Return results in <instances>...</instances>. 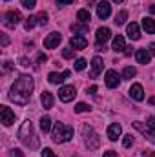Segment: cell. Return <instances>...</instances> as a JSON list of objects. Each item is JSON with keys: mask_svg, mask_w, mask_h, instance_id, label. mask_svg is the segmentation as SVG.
I'll use <instances>...</instances> for the list:
<instances>
[{"mask_svg": "<svg viewBox=\"0 0 155 157\" xmlns=\"http://www.w3.org/2000/svg\"><path fill=\"white\" fill-rule=\"evenodd\" d=\"M33 77L31 75H20V77L15 80V84L11 86V91H9V99L15 102V104H28L29 99H31V91H33Z\"/></svg>", "mask_w": 155, "mask_h": 157, "instance_id": "6da1fadb", "label": "cell"}, {"mask_svg": "<svg viewBox=\"0 0 155 157\" xmlns=\"http://www.w3.org/2000/svg\"><path fill=\"white\" fill-rule=\"evenodd\" d=\"M18 141L29 150H37L39 148V137H37V133L33 130V122L31 121H24L22 122V126L18 130Z\"/></svg>", "mask_w": 155, "mask_h": 157, "instance_id": "7a4b0ae2", "label": "cell"}, {"mask_svg": "<svg viewBox=\"0 0 155 157\" xmlns=\"http://www.w3.org/2000/svg\"><path fill=\"white\" fill-rule=\"evenodd\" d=\"M51 139L55 143H59V144L68 143V141L73 139V128L68 126V124H64V122H55V126L51 130Z\"/></svg>", "mask_w": 155, "mask_h": 157, "instance_id": "3957f363", "label": "cell"}, {"mask_svg": "<svg viewBox=\"0 0 155 157\" xmlns=\"http://www.w3.org/2000/svg\"><path fill=\"white\" fill-rule=\"evenodd\" d=\"M82 133H84V137H86V146H88L89 150H97V148L100 146V139H99V135L95 133V130H93L91 126H84V128H82Z\"/></svg>", "mask_w": 155, "mask_h": 157, "instance_id": "277c9868", "label": "cell"}, {"mask_svg": "<svg viewBox=\"0 0 155 157\" xmlns=\"http://www.w3.org/2000/svg\"><path fill=\"white\" fill-rule=\"evenodd\" d=\"M75 95H77L75 86H62V88L59 90V99H60L62 102H70V101H73Z\"/></svg>", "mask_w": 155, "mask_h": 157, "instance_id": "5b68a950", "label": "cell"}, {"mask_svg": "<svg viewBox=\"0 0 155 157\" xmlns=\"http://www.w3.org/2000/svg\"><path fill=\"white\" fill-rule=\"evenodd\" d=\"M20 20H22V15H20L18 11H7V13L4 15V24H6L7 28H15Z\"/></svg>", "mask_w": 155, "mask_h": 157, "instance_id": "8992f818", "label": "cell"}, {"mask_svg": "<svg viewBox=\"0 0 155 157\" xmlns=\"http://www.w3.org/2000/svg\"><path fill=\"white\" fill-rule=\"evenodd\" d=\"M60 40H62V35L57 33V31H53V33H49V35L44 39V48H46V49H53V48H57V46L60 44Z\"/></svg>", "mask_w": 155, "mask_h": 157, "instance_id": "52a82bcc", "label": "cell"}, {"mask_svg": "<svg viewBox=\"0 0 155 157\" xmlns=\"http://www.w3.org/2000/svg\"><path fill=\"white\" fill-rule=\"evenodd\" d=\"M0 119H2L4 126H9L15 122V112H11V108H7V106H0Z\"/></svg>", "mask_w": 155, "mask_h": 157, "instance_id": "ba28073f", "label": "cell"}, {"mask_svg": "<svg viewBox=\"0 0 155 157\" xmlns=\"http://www.w3.org/2000/svg\"><path fill=\"white\" fill-rule=\"evenodd\" d=\"M102 70H104V62H102V59H100V57H93V60H91V71H89V77L97 78L100 73H102Z\"/></svg>", "mask_w": 155, "mask_h": 157, "instance_id": "9c48e42d", "label": "cell"}, {"mask_svg": "<svg viewBox=\"0 0 155 157\" xmlns=\"http://www.w3.org/2000/svg\"><path fill=\"white\" fill-rule=\"evenodd\" d=\"M97 15H99V18L106 20V18L112 15V6H110V2H106V0L99 2V4H97Z\"/></svg>", "mask_w": 155, "mask_h": 157, "instance_id": "30bf717a", "label": "cell"}, {"mask_svg": "<svg viewBox=\"0 0 155 157\" xmlns=\"http://www.w3.org/2000/svg\"><path fill=\"white\" fill-rule=\"evenodd\" d=\"M120 84V77L115 70H108L106 71V86L108 88H117Z\"/></svg>", "mask_w": 155, "mask_h": 157, "instance_id": "8fae6325", "label": "cell"}, {"mask_svg": "<svg viewBox=\"0 0 155 157\" xmlns=\"http://www.w3.org/2000/svg\"><path fill=\"white\" fill-rule=\"evenodd\" d=\"M120 133H122V126L119 122H113V124L108 126V139L110 141H117L120 137Z\"/></svg>", "mask_w": 155, "mask_h": 157, "instance_id": "7c38bea8", "label": "cell"}, {"mask_svg": "<svg viewBox=\"0 0 155 157\" xmlns=\"http://www.w3.org/2000/svg\"><path fill=\"white\" fill-rule=\"evenodd\" d=\"M128 95H130L133 101H142V99H144V90H142L141 84H133V86L130 88Z\"/></svg>", "mask_w": 155, "mask_h": 157, "instance_id": "4fadbf2b", "label": "cell"}, {"mask_svg": "<svg viewBox=\"0 0 155 157\" xmlns=\"http://www.w3.org/2000/svg\"><path fill=\"white\" fill-rule=\"evenodd\" d=\"M70 75H71V73H70L68 70H66V71H62V73H49V75H47V80H49L51 84H62L66 78L70 77Z\"/></svg>", "mask_w": 155, "mask_h": 157, "instance_id": "5bb4252c", "label": "cell"}, {"mask_svg": "<svg viewBox=\"0 0 155 157\" xmlns=\"http://www.w3.org/2000/svg\"><path fill=\"white\" fill-rule=\"evenodd\" d=\"M110 37H112L110 28H99V29H97V37H95V39H97V46H100V44L104 46V42L110 39Z\"/></svg>", "mask_w": 155, "mask_h": 157, "instance_id": "9a60e30c", "label": "cell"}, {"mask_svg": "<svg viewBox=\"0 0 155 157\" xmlns=\"http://www.w3.org/2000/svg\"><path fill=\"white\" fill-rule=\"evenodd\" d=\"M70 44H71L73 49H84V48L88 46V40L84 39L82 35H73L71 40H70Z\"/></svg>", "mask_w": 155, "mask_h": 157, "instance_id": "2e32d148", "label": "cell"}, {"mask_svg": "<svg viewBox=\"0 0 155 157\" xmlns=\"http://www.w3.org/2000/svg\"><path fill=\"white\" fill-rule=\"evenodd\" d=\"M126 33H128V37H130L131 40H139V39H141V29H139V24H135V22L128 24Z\"/></svg>", "mask_w": 155, "mask_h": 157, "instance_id": "e0dca14e", "label": "cell"}, {"mask_svg": "<svg viewBox=\"0 0 155 157\" xmlns=\"http://www.w3.org/2000/svg\"><path fill=\"white\" fill-rule=\"evenodd\" d=\"M135 57H137V62H139V64H148L150 59H152V53L144 48V49H137Z\"/></svg>", "mask_w": 155, "mask_h": 157, "instance_id": "ac0fdd59", "label": "cell"}, {"mask_svg": "<svg viewBox=\"0 0 155 157\" xmlns=\"http://www.w3.org/2000/svg\"><path fill=\"white\" fill-rule=\"evenodd\" d=\"M40 102H42V106H44L46 110H49V108L53 106V95H51V91H42Z\"/></svg>", "mask_w": 155, "mask_h": 157, "instance_id": "d6986e66", "label": "cell"}, {"mask_svg": "<svg viewBox=\"0 0 155 157\" xmlns=\"http://www.w3.org/2000/svg\"><path fill=\"white\" fill-rule=\"evenodd\" d=\"M142 29L146 31V33H155V20L153 18H150V17H146V18H142Z\"/></svg>", "mask_w": 155, "mask_h": 157, "instance_id": "ffe728a7", "label": "cell"}, {"mask_svg": "<svg viewBox=\"0 0 155 157\" xmlns=\"http://www.w3.org/2000/svg\"><path fill=\"white\" fill-rule=\"evenodd\" d=\"M113 49L115 51H124L126 49V44H124V37L122 35H117L113 39Z\"/></svg>", "mask_w": 155, "mask_h": 157, "instance_id": "44dd1931", "label": "cell"}, {"mask_svg": "<svg viewBox=\"0 0 155 157\" xmlns=\"http://www.w3.org/2000/svg\"><path fill=\"white\" fill-rule=\"evenodd\" d=\"M40 130H42L44 133H47V132L51 130V117L44 115V117L40 119Z\"/></svg>", "mask_w": 155, "mask_h": 157, "instance_id": "7402d4cb", "label": "cell"}, {"mask_svg": "<svg viewBox=\"0 0 155 157\" xmlns=\"http://www.w3.org/2000/svg\"><path fill=\"white\" fill-rule=\"evenodd\" d=\"M70 29H71L73 33H86V31H88V24H84V22H77V24H71Z\"/></svg>", "mask_w": 155, "mask_h": 157, "instance_id": "603a6c76", "label": "cell"}, {"mask_svg": "<svg viewBox=\"0 0 155 157\" xmlns=\"http://www.w3.org/2000/svg\"><path fill=\"white\" fill-rule=\"evenodd\" d=\"M135 75H137V70L133 66H126L124 71H122V78H126V80H131Z\"/></svg>", "mask_w": 155, "mask_h": 157, "instance_id": "cb8c5ba5", "label": "cell"}, {"mask_svg": "<svg viewBox=\"0 0 155 157\" xmlns=\"http://www.w3.org/2000/svg\"><path fill=\"white\" fill-rule=\"evenodd\" d=\"M133 128H137V130H139V132H142L144 135H148V133L152 132V128L148 126V122L144 124V122H141V121H137V122H133Z\"/></svg>", "mask_w": 155, "mask_h": 157, "instance_id": "d4e9b609", "label": "cell"}, {"mask_svg": "<svg viewBox=\"0 0 155 157\" xmlns=\"http://www.w3.org/2000/svg\"><path fill=\"white\" fill-rule=\"evenodd\" d=\"M77 18H78V22L88 24V22H89V18H91V15H89V11H88V9H80V11L77 13Z\"/></svg>", "mask_w": 155, "mask_h": 157, "instance_id": "484cf974", "label": "cell"}, {"mask_svg": "<svg viewBox=\"0 0 155 157\" xmlns=\"http://www.w3.org/2000/svg\"><path fill=\"white\" fill-rule=\"evenodd\" d=\"M35 24H39L37 17H28V18H26V22H24V28H26V31L33 29V28H35Z\"/></svg>", "mask_w": 155, "mask_h": 157, "instance_id": "4316f807", "label": "cell"}, {"mask_svg": "<svg viewBox=\"0 0 155 157\" xmlns=\"http://www.w3.org/2000/svg\"><path fill=\"white\" fill-rule=\"evenodd\" d=\"M126 18H128V13H126V11H120V13L115 17V24L117 26H122V24L126 22Z\"/></svg>", "mask_w": 155, "mask_h": 157, "instance_id": "83f0119b", "label": "cell"}, {"mask_svg": "<svg viewBox=\"0 0 155 157\" xmlns=\"http://www.w3.org/2000/svg\"><path fill=\"white\" fill-rule=\"evenodd\" d=\"M37 20H39L40 26H46L47 24V13L46 11H40L39 15H37Z\"/></svg>", "mask_w": 155, "mask_h": 157, "instance_id": "f1b7e54d", "label": "cell"}, {"mask_svg": "<svg viewBox=\"0 0 155 157\" xmlns=\"http://www.w3.org/2000/svg\"><path fill=\"white\" fill-rule=\"evenodd\" d=\"M75 112H77V113H84V112H89V106H88V104H84V102H78L77 106H75Z\"/></svg>", "mask_w": 155, "mask_h": 157, "instance_id": "f546056e", "label": "cell"}, {"mask_svg": "<svg viewBox=\"0 0 155 157\" xmlns=\"http://www.w3.org/2000/svg\"><path fill=\"white\" fill-rule=\"evenodd\" d=\"M22 2V6L26 7V9H33L35 6H37V0H20Z\"/></svg>", "mask_w": 155, "mask_h": 157, "instance_id": "4dcf8cb0", "label": "cell"}, {"mask_svg": "<svg viewBox=\"0 0 155 157\" xmlns=\"http://www.w3.org/2000/svg\"><path fill=\"white\" fill-rule=\"evenodd\" d=\"M84 68H86V60H84V59H77V60H75V70H77V71H82Z\"/></svg>", "mask_w": 155, "mask_h": 157, "instance_id": "1f68e13d", "label": "cell"}, {"mask_svg": "<svg viewBox=\"0 0 155 157\" xmlns=\"http://www.w3.org/2000/svg\"><path fill=\"white\" fill-rule=\"evenodd\" d=\"M122 144H124L126 148H130V146L133 144V137H131V135H124V139H122Z\"/></svg>", "mask_w": 155, "mask_h": 157, "instance_id": "d6a6232c", "label": "cell"}, {"mask_svg": "<svg viewBox=\"0 0 155 157\" xmlns=\"http://www.w3.org/2000/svg\"><path fill=\"white\" fill-rule=\"evenodd\" d=\"M40 157H57V155L51 152V148H44V150H42V154H40Z\"/></svg>", "mask_w": 155, "mask_h": 157, "instance_id": "836d02e7", "label": "cell"}, {"mask_svg": "<svg viewBox=\"0 0 155 157\" xmlns=\"http://www.w3.org/2000/svg\"><path fill=\"white\" fill-rule=\"evenodd\" d=\"M62 57H64V59H71V57H73V51H71L70 48H64V49H62Z\"/></svg>", "mask_w": 155, "mask_h": 157, "instance_id": "e575fe53", "label": "cell"}, {"mask_svg": "<svg viewBox=\"0 0 155 157\" xmlns=\"http://www.w3.org/2000/svg\"><path fill=\"white\" fill-rule=\"evenodd\" d=\"M46 60H47V55H46V53H39L37 62H39V64H42V62H46Z\"/></svg>", "mask_w": 155, "mask_h": 157, "instance_id": "d590c367", "label": "cell"}, {"mask_svg": "<svg viewBox=\"0 0 155 157\" xmlns=\"http://www.w3.org/2000/svg\"><path fill=\"white\" fill-rule=\"evenodd\" d=\"M0 42H2V46H7V44H9V39H7V35H4V33H2V37H0Z\"/></svg>", "mask_w": 155, "mask_h": 157, "instance_id": "8d00e7d4", "label": "cell"}, {"mask_svg": "<svg viewBox=\"0 0 155 157\" xmlns=\"http://www.w3.org/2000/svg\"><path fill=\"white\" fill-rule=\"evenodd\" d=\"M75 0H57V4H60V6H68V4H73Z\"/></svg>", "mask_w": 155, "mask_h": 157, "instance_id": "74e56055", "label": "cell"}, {"mask_svg": "<svg viewBox=\"0 0 155 157\" xmlns=\"http://www.w3.org/2000/svg\"><path fill=\"white\" fill-rule=\"evenodd\" d=\"M148 126H150L152 130H155V117H150V119H148Z\"/></svg>", "mask_w": 155, "mask_h": 157, "instance_id": "f35d334b", "label": "cell"}, {"mask_svg": "<svg viewBox=\"0 0 155 157\" xmlns=\"http://www.w3.org/2000/svg\"><path fill=\"white\" fill-rule=\"evenodd\" d=\"M102 157H119V155H117V152H113V150H110V152H106V154H104Z\"/></svg>", "mask_w": 155, "mask_h": 157, "instance_id": "ab89813d", "label": "cell"}, {"mask_svg": "<svg viewBox=\"0 0 155 157\" xmlns=\"http://www.w3.org/2000/svg\"><path fill=\"white\" fill-rule=\"evenodd\" d=\"M20 64H22V66H26V68H28V66H29V60H28V59H26V57H20Z\"/></svg>", "mask_w": 155, "mask_h": 157, "instance_id": "60d3db41", "label": "cell"}, {"mask_svg": "<svg viewBox=\"0 0 155 157\" xmlns=\"http://www.w3.org/2000/svg\"><path fill=\"white\" fill-rule=\"evenodd\" d=\"M11 68H13V66H11V62H9V60H6V62H4V71H9Z\"/></svg>", "mask_w": 155, "mask_h": 157, "instance_id": "b9f144b4", "label": "cell"}, {"mask_svg": "<svg viewBox=\"0 0 155 157\" xmlns=\"http://www.w3.org/2000/svg\"><path fill=\"white\" fill-rule=\"evenodd\" d=\"M11 157H24V155H22L20 150H13V152H11Z\"/></svg>", "mask_w": 155, "mask_h": 157, "instance_id": "7bdbcfd3", "label": "cell"}, {"mask_svg": "<svg viewBox=\"0 0 155 157\" xmlns=\"http://www.w3.org/2000/svg\"><path fill=\"white\" fill-rule=\"evenodd\" d=\"M146 137H148V139H150L152 143H155V130H152V132H150V133H148Z\"/></svg>", "mask_w": 155, "mask_h": 157, "instance_id": "ee69618b", "label": "cell"}, {"mask_svg": "<svg viewBox=\"0 0 155 157\" xmlns=\"http://www.w3.org/2000/svg\"><path fill=\"white\" fill-rule=\"evenodd\" d=\"M148 51H150V53H152V55L155 57V42H153V44H150V48H148Z\"/></svg>", "mask_w": 155, "mask_h": 157, "instance_id": "f6af8a7d", "label": "cell"}, {"mask_svg": "<svg viewBox=\"0 0 155 157\" xmlns=\"http://www.w3.org/2000/svg\"><path fill=\"white\" fill-rule=\"evenodd\" d=\"M95 91H97V86H89L88 88V93H95Z\"/></svg>", "mask_w": 155, "mask_h": 157, "instance_id": "bcb514c9", "label": "cell"}, {"mask_svg": "<svg viewBox=\"0 0 155 157\" xmlns=\"http://www.w3.org/2000/svg\"><path fill=\"white\" fill-rule=\"evenodd\" d=\"M131 51H133V48H126V49H124L126 55H131Z\"/></svg>", "mask_w": 155, "mask_h": 157, "instance_id": "7dc6e473", "label": "cell"}, {"mask_svg": "<svg viewBox=\"0 0 155 157\" xmlns=\"http://www.w3.org/2000/svg\"><path fill=\"white\" fill-rule=\"evenodd\" d=\"M150 104H153L155 106V97H150Z\"/></svg>", "mask_w": 155, "mask_h": 157, "instance_id": "c3c4849f", "label": "cell"}, {"mask_svg": "<svg viewBox=\"0 0 155 157\" xmlns=\"http://www.w3.org/2000/svg\"><path fill=\"white\" fill-rule=\"evenodd\" d=\"M150 11H152V13H155V6H150Z\"/></svg>", "mask_w": 155, "mask_h": 157, "instance_id": "681fc988", "label": "cell"}, {"mask_svg": "<svg viewBox=\"0 0 155 157\" xmlns=\"http://www.w3.org/2000/svg\"><path fill=\"white\" fill-rule=\"evenodd\" d=\"M113 2H117V4H122V2H124V0H113Z\"/></svg>", "mask_w": 155, "mask_h": 157, "instance_id": "f907efd6", "label": "cell"}, {"mask_svg": "<svg viewBox=\"0 0 155 157\" xmlns=\"http://www.w3.org/2000/svg\"><path fill=\"white\" fill-rule=\"evenodd\" d=\"M148 157H155V154H150V155H148Z\"/></svg>", "mask_w": 155, "mask_h": 157, "instance_id": "816d5d0a", "label": "cell"}, {"mask_svg": "<svg viewBox=\"0 0 155 157\" xmlns=\"http://www.w3.org/2000/svg\"><path fill=\"white\" fill-rule=\"evenodd\" d=\"M88 2H89V4H93V0H88Z\"/></svg>", "mask_w": 155, "mask_h": 157, "instance_id": "f5cc1de1", "label": "cell"}]
</instances>
